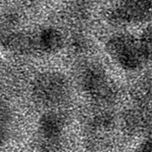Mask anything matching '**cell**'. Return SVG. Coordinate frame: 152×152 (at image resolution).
<instances>
[{"mask_svg": "<svg viewBox=\"0 0 152 152\" xmlns=\"http://www.w3.org/2000/svg\"><path fill=\"white\" fill-rule=\"evenodd\" d=\"M140 39L147 61L152 62V22H150L143 30Z\"/></svg>", "mask_w": 152, "mask_h": 152, "instance_id": "cell-10", "label": "cell"}, {"mask_svg": "<svg viewBox=\"0 0 152 152\" xmlns=\"http://www.w3.org/2000/svg\"><path fill=\"white\" fill-rule=\"evenodd\" d=\"M147 79H148V80H149V83H151V86H152V74L149 77H147Z\"/></svg>", "mask_w": 152, "mask_h": 152, "instance_id": "cell-16", "label": "cell"}, {"mask_svg": "<svg viewBox=\"0 0 152 152\" xmlns=\"http://www.w3.org/2000/svg\"><path fill=\"white\" fill-rule=\"evenodd\" d=\"M12 119V109L11 106L5 102L4 100H0V126L8 124Z\"/></svg>", "mask_w": 152, "mask_h": 152, "instance_id": "cell-12", "label": "cell"}, {"mask_svg": "<svg viewBox=\"0 0 152 152\" xmlns=\"http://www.w3.org/2000/svg\"><path fill=\"white\" fill-rule=\"evenodd\" d=\"M31 94L42 106L58 107L70 100L72 86L69 79L61 72L45 71L34 77Z\"/></svg>", "mask_w": 152, "mask_h": 152, "instance_id": "cell-3", "label": "cell"}, {"mask_svg": "<svg viewBox=\"0 0 152 152\" xmlns=\"http://www.w3.org/2000/svg\"><path fill=\"white\" fill-rule=\"evenodd\" d=\"M77 83L89 100L100 107H111L119 97V88L104 66L86 61L77 69Z\"/></svg>", "mask_w": 152, "mask_h": 152, "instance_id": "cell-1", "label": "cell"}, {"mask_svg": "<svg viewBox=\"0 0 152 152\" xmlns=\"http://www.w3.org/2000/svg\"><path fill=\"white\" fill-rule=\"evenodd\" d=\"M117 117L110 107L95 108L89 112L86 119V132L88 137V142L91 143L92 147L98 148L105 141V137L110 132L113 131Z\"/></svg>", "mask_w": 152, "mask_h": 152, "instance_id": "cell-6", "label": "cell"}, {"mask_svg": "<svg viewBox=\"0 0 152 152\" xmlns=\"http://www.w3.org/2000/svg\"><path fill=\"white\" fill-rule=\"evenodd\" d=\"M107 19L115 25H134L152 20V1H123L113 4Z\"/></svg>", "mask_w": 152, "mask_h": 152, "instance_id": "cell-5", "label": "cell"}, {"mask_svg": "<svg viewBox=\"0 0 152 152\" xmlns=\"http://www.w3.org/2000/svg\"><path fill=\"white\" fill-rule=\"evenodd\" d=\"M149 134H152V116H151V120H150V126H149Z\"/></svg>", "mask_w": 152, "mask_h": 152, "instance_id": "cell-15", "label": "cell"}, {"mask_svg": "<svg viewBox=\"0 0 152 152\" xmlns=\"http://www.w3.org/2000/svg\"><path fill=\"white\" fill-rule=\"evenodd\" d=\"M70 47L74 52L77 54H83L90 49L91 42L85 35L75 34L70 39Z\"/></svg>", "mask_w": 152, "mask_h": 152, "instance_id": "cell-11", "label": "cell"}, {"mask_svg": "<svg viewBox=\"0 0 152 152\" xmlns=\"http://www.w3.org/2000/svg\"><path fill=\"white\" fill-rule=\"evenodd\" d=\"M4 44L10 50L19 54H27L37 48V38L33 39L30 35L25 34H12L4 40Z\"/></svg>", "mask_w": 152, "mask_h": 152, "instance_id": "cell-9", "label": "cell"}, {"mask_svg": "<svg viewBox=\"0 0 152 152\" xmlns=\"http://www.w3.org/2000/svg\"><path fill=\"white\" fill-rule=\"evenodd\" d=\"M8 140V132L4 126H0V149L4 146Z\"/></svg>", "mask_w": 152, "mask_h": 152, "instance_id": "cell-14", "label": "cell"}, {"mask_svg": "<svg viewBox=\"0 0 152 152\" xmlns=\"http://www.w3.org/2000/svg\"><path fill=\"white\" fill-rule=\"evenodd\" d=\"M65 44V37L59 30L47 27L40 31L37 37V48L42 52L53 54L60 51Z\"/></svg>", "mask_w": 152, "mask_h": 152, "instance_id": "cell-8", "label": "cell"}, {"mask_svg": "<svg viewBox=\"0 0 152 152\" xmlns=\"http://www.w3.org/2000/svg\"><path fill=\"white\" fill-rule=\"evenodd\" d=\"M134 152H152V137L146 138L142 141Z\"/></svg>", "mask_w": 152, "mask_h": 152, "instance_id": "cell-13", "label": "cell"}, {"mask_svg": "<svg viewBox=\"0 0 152 152\" xmlns=\"http://www.w3.org/2000/svg\"><path fill=\"white\" fill-rule=\"evenodd\" d=\"M66 121L62 115L54 111L45 112L38 120L39 152H58L61 148Z\"/></svg>", "mask_w": 152, "mask_h": 152, "instance_id": "cell-4", "label": "cell"}, {"mask_svg": "<svg viewBox=\"0 0 152 152\" xmlns=\"http://www.w3.org/2000/svg\"><path fill=\"white\" fill-rule=\"evenodd\" d=\"M105 50L120 68L128 72L140 71L148 62L140 37L129 33L111 34L105 42Z\"/></svg>", "mask_w": 152, "mask_h": 152, "instance_id": "cell-2", "label": "cell"}, {"mask_svg": "<svg viewBox=\"0 0 152 152\" xmlns=\"http://www.w3.org/2000/svg\"><path fill=\"white\" fill-rule=\"evenodd\" d=\"M152 113L146 106L135 105L123 113L121 124L124 131L129 134L137 135L149 132Z\"/></svg>", "mask_w": 152, "mask_h": 152, "instance_id": "cell-7", "label": "cell"}]
</instances>
